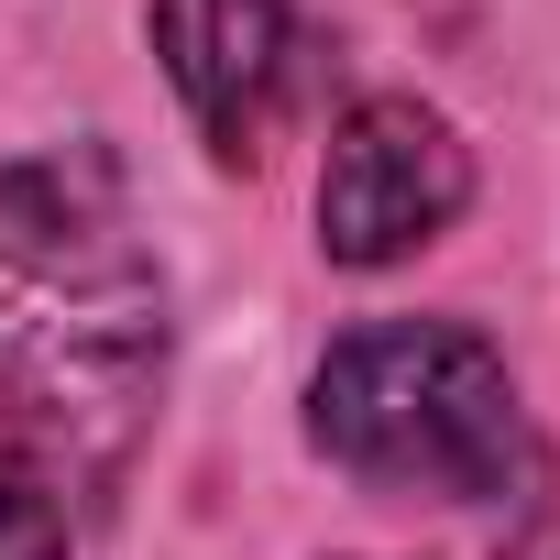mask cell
I'll return each mask as SVG.
<instances>
[{
    "mask_svg": "<svg viewBox=\"0 0 560 560\" xmlns=\"http://www.w3.org/2000/svg\"><path fill=\"white\" fill-rule=\"evenodd\" d=\"M165 396V287L121 253H0V483H100Z\"/></svg>",
    "mask_w": 560,
    "mask_h": 560,
    "instance_id": "1",
    "label": "cell"
},
{
    "mask_svg": "<svg viewBox=\"0 0 560 560\" xmlns=\"http://www.w3.org/2000/svg\"><path fill=\"white\" fill-rule=\"evenodd\" d=\"M78 527H67V494L56 483H0V560H67Z\"/></svg>",
    "mask_w": 560,
    "mask_h": 560,
    "instance_id": "5",
    "label": "cell"
},
{
    "mask_svg": "<svg viewBox=\"0 0 560 560\" xmlns=\"http://www.w3.org/2000/svg\"><path fill=\"white\" fill-rule=\"evenodd\" d=\"M143 12H154V56H165L176 110L198 121L209 165H253L275 89H287L298 0H143Z\"/></svg>",
    "mask_w": 560,
    "mask_h": 560,
    "instance_id": "4",
    "label": "cell"
},
{
    "mask_svg": "<svg viewBox=\"0 0 560 560\" xmlns=\"http://www.w3.org/2000/svg\"><path fill=\"white\" fill-rule=\"evenodd\" d=\"M472 198V154L462 132L407 100V89H374L330 121V154H319V253L352 264V275H385L407 253H429Z\"/></svg>",
    "mask_w": 560,
    "mask_h": 560,
    "instance_id": "3",
    "label": "cell"
},
{
    "mask_svg": "<svg viewBox=\"0 0 560 560\" xmlns=\"http://www.w3.org/2000/svg\"><path fill=\"white\" fill-rule=\"evenodd\" d=\"M308 440L330 472L418 505H505L538 483V429L505 352L462 319H363L308 374Z\"/></svg>",
    "mask_w": 560,
    "mask_h": 560,
    "instance_id": "2",
    "label": "cell"
}]
</instances>
